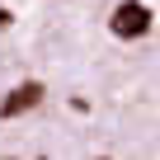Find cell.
<instances>
[{
  "mask_svg": "<svg viewBox=\"0 0 160 160\" xmlns=\"http://www.w3.org/2000/svg\"><path fill=\"white\" fill-rule=\"evenodd\" d=\"M0 151H160V0H0Z\"/></svg>",
  "mask_w": 160,
  "mask_h": 160,
  "instance_id": "6da1fadb",
  "label": "cell"
}]
</instances>
